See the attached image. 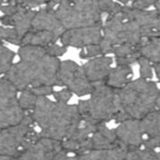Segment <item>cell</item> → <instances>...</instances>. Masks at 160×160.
Instances as JSON below:
<instances>
[{"mask_svg":"<svg viewBox=\"0 0 160 160\" xmlns=\"http://www.w3.org/2000/svg\"><path fill=\"white\" fill-rule=\"evenodd\" d=\"M116 1L123 6H129L132 0H116Z\"/></svg>","mask_w":160,"mask_h":160,"instance_id":"37","label":"cell"},{"mask_svg":"<svg viewBox=\"0 0 160 160\" xmlns=\"http://www.w3.org/2000/svg\"><path fill=\"white\" fill-rule=\"evenodd\" d=\"M138 63L139 65L140 78L144 80H152L154 69H153V63L151 62L144 57H140V59L138 61Z\"/></svg>","mask_w":160,"mask_h":160,"instance_id":"28","label":"cell"},{"mask_svg":"<svg viewBox=\"0 0 160 160\" xmlns=\"http://www.w3.org/2000/svg\"><path fill=\"white\" fill-rule=\"evenodd\" d=\"M121 145L117 138L115 129L110 128L106 123H100L92 136V150L110 149Z\"/></svg>","mask_w":160,"mask_h":160,"instance_id":"17","label":"cell"},{"mask_svg":"<svg viewBox=\"0 0 160 160\" xmlns=\"http://www.w3.org/2000/svg\"><path fill=\"white\" fill-rule=\"evenodd\" d=\"M154 8L156 9V10H157V11H158V12L160 14V2H158V3L156 5V7H155Z\"/></svg>","mask_w":160,"mask_h":160,"instance_id":"40","label":"cell"},{"mask_svg":"<svg viewBox=\"0 0 160 160\" xmlns=\"http://www.w3.org/2000/svg\"><path fill=\"white\" fill-rule=\"evenodd\" d=\"M155 151L145 148H128L123 160H154Z\"/></svg>","mask_w":160,"mask_h":160,"instance_id":"26","label":"cell"},{"mask_svg":"<svg viewBox=\"0 0 160 160\" xmlns=\"http://www.w3.org/2000/svg\"><path fill=\"white\" fill-rule=\"evenodd\" d=\"M16 53L7 47L3 42H0V75H5L11 66L14 64Z\"/></svg>","mask_w":160,"mask_h":160,"instance_id":"25","label":"cell"},{"mask_svg":"<svg viewBox=\"0 0 160 160\" xmlns=\"http://www.w3.org/2000/svg\"><path fill=\"white\" fill-rule=\"evenodd\" d=\"M38 96L34 94V92L29 88L20 91L18 94V102L21 108L25 112H32L37 103Z\"/></svg>","mask_w":160,"mask_h":160,"instance_id":"24","label":"cell"},{"mask_svg":"<svg viewBox=\"0 0 160 160\" xmlns=\"http://www.w3.org/2000/svg\"><path fill=\"white\" fill-rule=\"evenodd\" d=\"M51 0H10L9 3L17 4L25 8L34 9L40 7H45ZM8 3V4H9Z\"/></svg>","mask_w":160,"mask_h":160,"instance_id":"30","label":"cell"},{"mask_svg":"<svg viewBox=\"0 0 160 160\" xmlns=\"http://www.w3.org/2000/svg\"><path fill=\"white\" fill-rule=\"evenodd\" d=\"M72 95L73 93L65 87H62L59 91H54L52 93V96L55 101L59 103H63V104H67L68 102L71 101Z\"/></svg>","mask_w":160,"mask_h":160,"instance_id":"31","label":"cell"},{"mask_svg":"<svg viewBox=\"0 0 160 160\" xmlns=\"http://www.w3.org/2000/svg\"><path fill=\"white\" fill-rule=\"evenodd\" d=\"M102 55H103V52H102L100 43L84 47V48L81 49V52L79 53V56L81 59L87 60L92 59V58L102 56Z\"/></svg>","mask_w":160,"mask_h":160,"instance_id":"29","label":"cell"},{"mask_svg":"<svg viewBox=\"0 0 160 160\" xmlns=\"http://www.w3.org/2000/svg\"><path fill=\"white\" fill-rule=\"evenodd\" d=\"M145 138L160 135V110H155L140 119Z\"/></svg>","mask_w":160,"mask_h":160,"instance_id":"23","label":"cell"},{"mask_svg":"<svg viewBox=\"0 0 160 160\" xmlns=\"http://www.w3.org/2000/svg\"><path fill=\"white\" fill-rule=\"evenodd\" d=\"M0 160H18L17 157L11 156H0Z\"/></svg>","mask_w":160,"mask_h":160,"instance_id":"36","label":"cell"},{"mask_svg":"<svg viewBox=\"0 0 160 160\" xmlns=\"http://www.w3.org/2000/svg\"><path fill=\"white\" fill-rule=\"evenodd\" d=\"M52 160H78V155L72 154L62 149L54 156Z\"/></svg>","mask_w":160,"mask_h":160,"instance_id":"34","label":"cell"},{"mask_svg":"<svg viewBox=\"0 0 160 160\" xmlns=\"http://www.w3.org/2000/svg\"><path fill=\"white\" fill-rule=\"evenodd\" d=\"M18 92L8 79L0 80V129L20 123L27 114L19 105Z\"/></svg>","mask_w":160,"mask_h":160,"instance_id":"8","label":"cell"},{"mask_svg":"<svg viewBox=\"0 0 160 160\" xmlns=\"http://www.w3.org/2000/svg\"><path fill=\"white\" fill-rule=\"evenodd\" d=\"M18 56L20 60L4 76L19 92L42 85L60 86L61 61L51 56L45 46L22 45L18 49Z\"/></svg>","mask_w":160,"mask_h":160,"instance_id":"1","label":"cell"},{"mask_svg":"<svg viewBox=\"0 0 160 160\" xmlns=\"http://www.w3.org/2000/svg\"><path fill=\"white\" fill-rule=\"evenodd\" d=\"M128 148L121 145L110 149L91 150L78 155V160H123Z\"/></svg>","mask_w":160,"mask_h":160,"instance_id":"21","label":"cell"},{"mask_svg":"<svg viewBox=\"0 0 160 160\" xmlns=\"http://www.w3.org/2000/svg\"><path fill=\"white\" fill-rule=\"evenodd\" d=\"M58 81L60 87L67 88L79 97L90 95L92 92L93 84L89 81L83 67L71 60L61 61Z\"/></svg>","mask_w":160,"mask_h":160,"instance_id":"9","label":"cell"},{"mask_svg":"<svg viewBox=\"0 0 160 160\" xmlns=\"http://www.w3.org/2000/svg\"><path fill=\"white\" fill-rule=\"evenodd\" d=\"M52 10L65 30L103 24L99 0H51Z\"/></svg>","mask_w":160,"mask_h":160,"instance_id":"4","label":"cell"},{"mask_svg":"<svg viewBox=\"0 0 160 160\" xmlns=\"http://www.w3.org/2000/svg\"><path fill=\"white\" fill-rule=\"evenodd\" d=\"M159 88L151 80L137 79L117 91L118 111L114 121L141 119L157 110Z\"/></svg>","mask_w":160,"mask_h":160,"instance_id":"3","label":"cell"},{"mask_svg":"<svg viewBox=\"0 0 160 160\" xmlns=\"http://www.w3.org/2000/svg\"><path fill=\"white\" fill-rule=\"evenodd\" d=\"M133 70L130 65H117L112 67L106 80V84L110 88L118 91L129 83L132 80Z\"/></svg>","mask_w":160,"mask_h":160,"instance_id":"19","label":"cell"},{"mask_svg":"<svg viewBox=\"0 0 160 160\" xmlns=\"http://www.w3.org/2000/svg\"><path fill=\"white\" fill-rule=\"evenodd\" d=\"M102 40V24L65 30L60 37V42L66 47L82 49L98 44Z\"/></svg>","mask_w":160,"mask_h":160,"instance_id":"11","label":"cell"},{"mask_svg":"<svg viewBox=\"0 0 160 160\" xmlns=\"http://www.w3.org/2000/svg\"><path fill=\"white\" fill-rule=\"evenodd\" d=\"M139 52L152 63L160 62V35L144 38L139 44Z\"/></svg>","mask_w":160,"mask_h":160,"instance_id":"22","label":"cell"},{"mask_svg":"<svg viewBox=\"0 0 160 160\" xmlns=\"http://www.w3.org/2000/svg\"><path fill=\"white\" fill-rule=\"evenodd\" d=\"M153 69H154V73H156L158 80L160 82V62L153 63Z\"/></svg>","mask_w":160,"mask_h":160,"instance_id":"35","label":"cell"},{"mask_svg":"<svg viewBox=\"0 0 160 160\" xmlns=\"http://www.w3.org/2000/svg\"><path fill=\"white\" fill-rule=\"evenodd\" d=\"M154 160H160V149H158V151H155V159Z\"/></svg>","mask_w":160,"mask_h":160,"instance_id":"38","label":"cell"},{"mask_svg":"<svg viewBox=\"0 0 160 160\" xmlns=\"http://www.w3.org/2000/svg\"><path fill=\"white\" fill-rule=\"evenodd\" d=\"M97 123L82 118L72 133L62 141V149L65 151L82 155L92 150V136L98 128Z\"/></svg>","mask_w":160,"mask_h":160,"instance_id":"10","label":"cell"},{"mask_svg":"<svg viewBox=\"0 0 160 160\" xmlns=\"http://www.w3.org/2000/svg\"><path fill=\"white\" fill-rule=\"evenodd\" d=\"M34 120L30 113L17 125L0 129V156L17 157L34 143L39 138V132L34 129Z\"/></svg>","mask_w":160,"mask_h":160,"instance_id":"7","label":"cell"},{"mask_svg":"<svg viewBox=\"0 0 160 160\" xmlns=\"http://www.w3.org/2000/svg\"><path fill=\"white\" fill-rule=\"evenodd\" d=\"M118 124L115 132L120 143L128 148H142L145 135L140 119H128Z\"/></svg>","mask_w":160,"mask_h":160,"instance_id":"14","label":"cell"},{"mask_svg":"<svg viewBox=\"0 0 160 160\" xmlns=\"http://www.w3.org/2000/svg\"><path fill=\"white\" fill-rule=\"evenodd\" d=\"M8 42L12 44L20 45L21 39L18 36V34L15 28L0 25V42Z\"/></svg>","mask_w":160,"mask_h":160,"instance_id":"27","label":"cell"},{"mask_svg":"<svg viewBox=\"0 0 160 160\" xmlns=\"http://www.w3.org/2000/svg\"><path fill=\"white\" fill-rule=\"evenodd\" d=\"M127 12L138 24L144 38L160 35V14L156 9L139 10L125 6Z\"/></svg>","mask_w":160,"mask_h":160,"instance_id":"13","label":"cell"},{"mask_svg":"<svg viewBox=\"0 0 160 160\" xmlns=\"http://www.w3.org/2000/svg\"><path fill=\"white\" fill-rule=\"evenodd\" d=\"M157 110H160V91L159 94H158V101H157Z\"/></svg>","mask_w":160,"mask_h":160,"instance_id":"39","label":"cell"},{"mask_svg":"<svg viewBox=\"0 0 160 160\" xmlns=\"http://www.w3.org/2000/svg\"><path fill=\"white\" fill-rule=\"evenodd\" d=\"M35 14V9L25 8L21 7L15 14L9 16L11 19V27L16 29L21 40L24 37V35L31 30L32 23Z\"/></svg>","mask_w":160,"mask_h":160,"instance_id":"18","label":"cell"},{"mask_svg":"<svg viewBox=\"0 0 160 160\" xmlns=\"http://www.w3.org/2000/svg\"><path fill=\"white\" fill-rule=\"evenodd\" d=\"M30 114L40 129V137L59 141L67 138L82 118L77 105L59 103L47 97H39Z\"/></svg>","mask_w":160,"mask_h":160,"instance_id":"2","label":"cell"},{"mask_svg":"<svg viewBox=\"0 0 160 160\" xmlns=\"http://www.w3.org/2000/svg\"><path fill=\"white\" fill-rule=\"evenodd\" d=\"M47 52L50 54L51 56L55 57V58H59L61 56H62L66 52H67V47L62 45V43H57V42H53L51 43L49 45L45 46Z\"/></svg>","mask_w":160,"mask_h":160,"instance_id":"32","label":"cell"},{"mask_svg":"<svg viewBox=\"0 0 160 160\" xmlns=\"http://www.w3.org/2000/svg\"><path fill=\"white\" fill-rule=\"evenodd\" d=\"M30 89L38 97H48L50 95H52V93L54 92V87L48 86V85H42V86L34 87V88H30Z\"/></svg>","mask_w":160,"mask_h":160,"instance_id":"33","label":"cell"},{"mask_svg":"<svg viewBox=\"0 0 160 160\" xmlns=\"http://www.w3.org/2000/svg\"><path fill=\"white\" fill-rule=\"evenodd\" d=\"M0 8H1V7H0Z\"/></svg>","mask_w":160,"mask_h":160,"instance_id":"41","label":"cell"},{"mask_svg":"<svg viewBox=\"0 0 160 160\" xmlns=\"http://www.w3.org/2000/svg\"><path fill=\"white\" fill-rule=\"evenodd\" d=\"M60 37L52 32L45 30H34L31 29L24 35L21 40L22 45H35V46H47L51 43L57 42Z\"/></svg>","mask_w":160,"mask_h":160,"instance_id":"20","label":"cell"},{"mask_svg":"<svg viewBox=\"0 0 160 160\" xmlns=\"http://www.w3.org/2000/svg\"><path fill=\"white\" fill-rule=\"evenodd\" d=\"M62 149V141L40 137L34 143L17 155L18 160H52Z\"/></svg>","mask_w":160,"mask_h":160,"instance_id":"12","label":"cell"},{"mask_svg":"<svg viewBox=\"0 0 160 160\" xmlns=\"http://www.w3.org/2000/svg\"><path fill=\"white\" fill-rule=\"evenodd\" d=\"M113 58L109 55H102L88 60L82 65L89 81L92 84L105 82L112 69Z\"/></svg>","mask_w":160,"mask_h":160,"instance_id":"15","label":"cell"},{"mask_svg":"<svg viewBox=\"0 0 160 160\" xmlns=\"http://www.w3.org/2000/svg\"><path fill=\"white\" fill-rule=\"evenodd\" d=\"M31 29L50 31L57 34L59 37H61V35L65 31L64 27L61 24L54 13L45 7L36 10Z\"/></svg>","mask_w":160,"mask_h":160,"instance_id":"16","label":"cell"},{"mask_svg":"<svg viewBox=\"0 0 160 160\" xmlns=\"http://www.w3.org/2000/svg\"><path fill=\"white\" fill-rule=\"evenodd\" d=\"M82 118L94 123H107L114 120L118 111L117 91L106 82L93 84L92 93L87 100L77 104Z\"/></svg>","mask_w":160,"mask_h":160,"instance_id":"6","label":"cell"},{"mask_svg":"<svg viewBox=\"0 0 160 160\" xmlns=\"http://www.w3.org/2000/svg\"><path fill=\"white\" fill-rule=\"evenodd\" d=\"M143 40L138 24L127 12L125 6L117 13L107 16L102 24V40L100 42L103 55H109L120 44L139 45Z\"/></svg>","mask_w":160,"mask_h":160,"instance_id":"5","label":"cell"}]
</instances>
